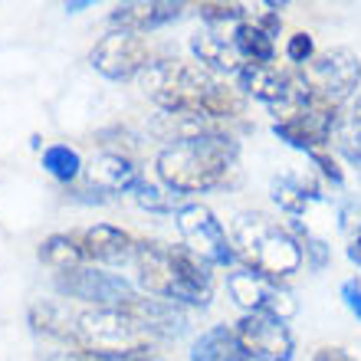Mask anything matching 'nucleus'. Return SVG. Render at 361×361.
Masks as SVG:
<instances>
[{"mask_svg":"<svg viewBox=\"0 0 361 361\" xmlns=\"http://www.w3.org/2000/svg\"><path fill=\"white\" fill-rule=\"evenodd\" d=\"M142 86L171 115H197L210 122H233L243 115V95L230 89L194 59H161L142 73Z\"/></svg>","mask_w":361,"mask_h":361,"instance_id":"obj_1","label":"nucleus"},{"mask_svg":"<svg viewBox=\"0 0 361 361\" xmlns=\"http://www.w3.org/2000/svg\"><path fill=\"white\" fill-rule=\"evenodd\" d=\"M135 279L145 289V295L168 299L174 305H210L214 295V273L200 257H194L188 247H164L154 240H138L135 247Z\"/></svg>","mask_w":361,"mask_h":361,"instance_id":"obj_2","label":"nucleus"},{"mask_svg":"<svg viewBox=\"0 0 361 361\" xmlns=\"http://www.w3.org/2000/svg\"><path fill=\"white\" fill-rule=\"evenodd\" d=\"M237 142L227 132H207L194 138H178L164 145L154 158V171L171 194H200L227 180V171L237 164Z\"/></svg>","mask_w":361,"mask_h":361,"instance_id":"obj_3","label":"nucleus"},{"mask_svg":"<svg viewBox=\"0 0 361 361\" xmlns=\"http://www.w3.org/2000/svg\"><path fill=\"white\" fill-rule=\"evenodd\" d=\"M233 250L237 259L253 273L267 276V279H293L302 269V243L293 237L286 227L273 224L267 217H237L233 224Z\"/></svg>","mask_w":361,"mask_h":361,"instance_id":"obj_4","label":"nucleus"},{"mask_svg":"<svg viewBox=\"0 0 361 361\" xmlns=\"http://www.w3.org/2000/svg\"><path fill=\"white\" fill-rule=\"evenodd\" d=\"M69 342L73 348H86V352H142L152 345V335L145 332L138 319L125 312V309H82L73 312L69 325Z\"/></svg>","mask_w":361,"mask_h":361,"instance_id":"obj_5","label":"nucleus"},{"mask_svg":"<svg viewBox=\"0 0 361 361\" xmlns=\"http://www.w3.org/2000/svg\"><path fill=\"white\" fill-rule=\"evenodd\" d=\"M299 76L305 79V86L315 99H325L342 109L361 89V59L348 47H329L315 53L312 63L299 69Z\"/></svg>","mask_w":361,"mask_h":361,"instance_id":"obj_6","label":"nucleus"},{"mask_svg":"<svg viewBox=\"0 0 361 361\" xmlns=\"http://www.w3.org/2000/svg\"><path fill=\"white\" fill-rule=\"evenodd\" d=\"M178 233L184 240V247L200 257L207 267H237V250H233V240L227 237L224 224L217 220V214L204 204H180L178 214Z\"/></svg>","mask_w":361,"mask_h":361,"instance_id":"obj_7","label":"nucleus"},{"mask_svg":"<svg viewBox=\"0 0 361 361\" xmlns=\"http://www.w3.org/2000/svg\"><path fill=\"white\" fill-rule=\"evenodd\" d=\"M338 105L325 102V99H309L302 109H295L293 115H286L279 122H273V135L279 142L293 145L299 152H322V145L332 142V132L338 125Z\"/></svg>","mask_w":361,"mask_h":361,"instance_id":"obj_8","label":"nucleus"},{"mask_svg":"<svg viewBox=\"0 0 361 361\" xmlns=\"http://www.w3.org/2000/svg\"><path fill=\"white\" fill-rule=\"evenodd\" d=\"M237 335L253 361H293L295 338L286 319L273 312H243L237 319Z\"/></svg>","mask_w":361,"mask_h":361,"instance_id":"obj_9","label":"nucleus"},{"mask_svg":"<svg viewBox=\"0 0 361 361\" xmlns=\"http://www.w3.org/2000/svg\"><path fill=\"white\" fill-rule=\"evenodd\" d=\"M227 293L243 312H273L279 319H289L295 312L293 295L283 283L267 279L247 267H233L227 273Z\"/></svg>","mask_w":361,"mask_h":361,"instance_id":"obj_10","label":"nucleus"},{"mask_svg":"<svg viewBox=\"0 0 361 361\" xmlns=\"http://www.w3.org/2000/svg\"><path fill=\"white\" fill-rule=\"evenodd\" d=\"M89 63L105 79H132L152 66V49H148L145 37H138V33L112 30L109 37H102L92 47Z\"/></svg>","mask_w":361,"mask_h":361,"instance_id":"obj_11","label":"nucleus"},{"mask_svg":"<svg viewBox=\"0 0 361 361\" xmlns=\"http://www.w3.org/2000/svg\"><path fill=\"white\" fill-rule=\"evenodd\" d=\"M56 286L63 295L82 299L92 309H122L128 299H135V289L125 283L122 276L102 273V269H86V267L69 276H59Z\"/></svg>","mask_w":361,"mask_h":361,"instance_id":"obj_12","label":"nucleus"},{"mask_svg":"<svg viewBox=\"0 0 361 361\" xmlns=\"http://www.w3.org/2000/svg\"><path fill=\"white\" fill-rule=\"evenodd\" d=\"M190 53H194V63L214 73V76H237L243 59H240L237 47H233V37L220 33V27H204L190 37Z\"/></svg>","mask_w":361,"mask_h":361,"instance_id":"obj_13","label":"nucleus"},{"mask_svg":"<svg viewBox=\"0 0 361 361\" xmlns=\"http://www.w3.org/2000/svg\"><path fill=\"white\" fill-rule=\"evenodd\" d=\"M180 4L171 0H135V4H115L112 13H109V23L115 30H125V33H138L142 37L145 30L164 27L171 20L180 17Z\"/></svg>","mask_w":361,"mask_h":361,"instance_id":"obj_14","label":"nucleus"},{"mask_svg":"<svg viewBox=\"0 0 361 361\" xmlns=\"http://www.w3.org/2000/svg\"><path fill=\"white\" fill-rule=\"evenodd\" d=\"M79 240H82L86 259L105 263V267H118L125 259H132L135 247H138V240H132V233H125V230L112 227V224H95Z\"/></svg>","mask_w":361,"mask_h":361,"instance_id":"obj_15","label":"nucleus"},{"mask_svg":"<svg viewBox=\"0 0 361 361\" xmlns=\"http://www.w3.org/2000/svg\"><path fill=\"white\" fill-rule=\"evenodd\" d=\"M89 180L99 190H109V194H132L142 174L132 164V158H125L118 152H99L89 161Z\"/></svg>","mask_w":361,"mask_h":361,"instance_id":"obj_16","label":"nucleus"},{"mask_svg":"<svg viewBox=\"0 0 361 361\" xmlns=\"http://www.w3.org/2000/svg\"><path fill=\"white\" fill-rule=\"evenodd\" d=\"M125 312L138 319L148 335H178L184 329V312L168 299H154V295H135L122 305Z\"/></svg>","mask_w":361,"mask_h":361,"instance_id":"obj_17","label":"nucleus"},{"mask_svg":"<svg viewBox=\"0 0 361 361\" xmlns=\"http://www.w3.org/2000/svg\"><path fill=\"white\" fill-rule=\"evenodd\" d=\"M190 361H253L240 342L237 329L230 325H214L200 332L190 345Z\"/></svg>","mask_w":361,"mask_h":361,"instance_id":"obj_18","label":"nucleus"},{"mask_svg":"<svg viewBox=\"0 0 361 361\" xmlns=\"http://www.w3.org/2000/svg\"><path fill=\"white\" fill-rule=\"evenodd\" d=\"M82 259H86L82 240L69 237V233H53V237H47L39 243V263L59 276H69V273H76V269H82Z\"/></svg>","mask_w":361,"mask_h":361,"instance_id":"obj_19","label":"nucleus"},{"mask_svg":"<svg viewBox=\"0 0 361 361\" xmlns=\"http://www.w3.org/2000/svg\"><path fill=\"white\" fill-rule=\"evenodd\" d=\"M233 47H237L243 63H273L276 59V37H269L267 30L259 27L253 13L233 27Z\"/></svg>","mask_w":361,"mask_h":361,"instance_id":"obj_20","label":"nucleus"},{"mask_svg":"<svg viewBox=\"0 0 361 361\" xmlns=\"http://www.w3.org/2000/svg\"><path fill=\"white\" fill-rule=\"evenodd\" d=\"M319 197H322V194H319V184H315L312 178L283 174V178L273 180V200L286 210V214H293V217L305 214V207H309L312 200H319Z\"/></svg>","mask_w":361,"mask_h":361,"instance_id":"obj_21","label":"nucleus"},{"mask_svg":"<svg viewBox=\"0 0 361 361\" xmlns=\"http://www.w3.org/2000/svg\"><path fill=\"white\" fill-rule=\"evenodd\" d=\"M30 325L43 335H53V338H66L69 342V325H73V312H66L63 305L56 302H37L30 305Z\"/></svg>","mask_w":361,"mask_h":361,"instance_id":"obj_22","label":"nucleus"},{"mask_svg":"<svg viewBox=\"0 0 361 361\" xmlns=\"http://www.w3.org/2000/svg\"><path fill=\"white\" fill-rule=\"evenodd\" d=\"M197 17L207 23V27H237L253 13L247 4H227V0H207V4H197Z\"/></svg>","mask_w":361,"mask_h":361,"instance_id":"obj_23","label":"nucleus"},{"mask_svg":"<svg viewBox=\"0 0 361 361\" xmlns=\"http://www.w3.org/2000/svg\"><path fill=\"white\" fill-rule=\"evenodd\" d=\"M43 168L56 180H73L82 171V158L69 145H49L47 152H43Z\"/></svg>","mask_w":361,"mask_h":361,"instance_id":"obj_24","label":"nucleus"},{"mask_svg":"<svg viewBox=\"0 0 361 361\" xmlns=\"http://www.w3.org/2000/svg\"><path fill=\"white\" fill-rule=\"evenodd\" d=\"M332 142L352 164H361V122L358 118H352V115L338 118V125H335V132H332Z\"/></svg>","mask_w":361,"mask_h":361,"instance_id":"obj_25","label":"nucleus"},{"mask_svg":"<svg viewBox=\"0 0 361 361\" xmlns=\"http://www.w3.org/2000/svg\"><path fill=\"white\" fill-rule=\"evenodd\" d=\"M47 361H152V348H142V352H86V348H73V352H56L49 355Z\"/></svg>","mask_w":361,"mask_h":361,"instance_id":"obj_26","label":"nucleus"},{"mask_svg":"<svg viewBox=\"0 0 361 361\" xmlns=\"http://www.w3.org/2000/svg\"><path fill=\"white\" fill-rule=\"evenodd\" d=\"M132 197L138 200V204H142V207H148V210H158V214H161V210H174V214H178V194H171V190H168V194H164V190H158L154 188V184H148V180H138V188L132 190Z\"/></svg>","mask_w":361,"mask_h":361,"instance_id":"obj_27","label":"nucleus"},{"mask_svg":"<svg viewBox=\"0 0 361 361\" xmlns=\"http://www.w3.org/2000/svg\"><path fill=\"white\" fill-rule=\"evenodd\" d=\"M286 59L295 63L299 69L309 66L315 59V39L309 37V33H293V37L286 39Z\"/></svg>","mask_w":361,"mask_h":361,"instance_id":"obj_28","label":"nucleus"},{"mask_svg":"<svg viewBox=\"0 0 361 361\" xmlns=\"http://www.w3.org/2000/svg\"><path fill=\"white\" fill-rule=\"evenodd\" d=\"M299 243H302V257L312 263L315 269H322L329 263V247H325V240L312 237L309 230H299Z\"/></svg>","mask_w":361,"mask_h":361,"instance_id":"obj_29","label":"nucleus"},{"mask_svg":"<svg viewBox=\"0 0 361 361\" xmlns=\"http://www.w3.org/2000/svg\"><path fill=\"white\" fill-rule=\"evenodd\" d=\"M309 158H312V164H319L322 178H329L335 188H342V184H345V171L338 168V161H335V158L325 152V148H322V152H309Z\"/></svg>","mask_w":361,"mask_h":361,"instance_id":"obj_30","label":"nucleus"},{"mask_svg":"<svg viewBox=\"0 0 361 361\" xmlns=\"http://www.w3.org/2000/svg\"><path fill=\"white\" fill-rule=\"evenodd\" d=\"M342 299L345 305L352 309V315L361 322V283L358 279H348V283H342Z\"/></svg>","mask_w":361,"mask_h":361,"instance_id":"obj_31","label":"nucleus"},{"mask_svg":"<svg viewBox=\"0 0 361 361\" xmlns=\"http://www.w3.org/2000/svg\"><path fill=\"white\" fill-rule=\"evenodd\" d=\"M315 361H355V358L345 352V348H338V345H322V348L315 352Z\"/></svg>","mask_w":361,"mask_h":361,"instance_id":"obj_32","label":"nucleus"},{"mask_svg":"<svg viewBox=\"0 0 361 361\" xmlns=\"http://www.w3.org/2000/svg\"><path fill=\"white\" fill-rule=\"evenodd\" d=\"M348 259L361 267V224H358V230H355V237H352V247H348Z\"/></svg>","mask_w":361,"mask_h":361,"instance_id":"obj_33","label":"nucleus"},{"mask_svg":"<svg viewBox=\"0 0 361 361\" xmlns=\"http://www.w3.org/2000/svg\"><path fill=\"white\" fill-rule=\"evenodd\" d=\"M89 7V0H76V4H66L69 13H79V10H86Z\"/></svg>","mask_w":361,"mask_h":361,"instance_id":"obj_34","label":"nucleus"}]
</instances>
